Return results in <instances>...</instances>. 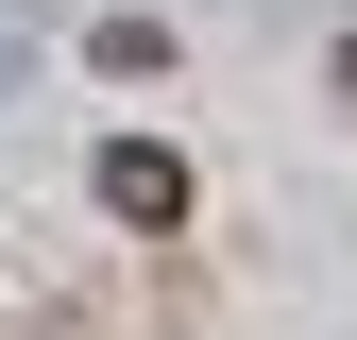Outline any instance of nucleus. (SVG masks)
I'll return each mask as SVG.
<instances>
[{
    "label": "nucleus",
    "mask_w": 357,
    "mask_h": 340,
    "mask_svg": "<svg viewBox=\"0 0 357 340\" xmlns=\"http://www.w3.org/2000/svg\"><path fill=\"white\" fill-rule=\"evenodd\" d=\"M340 102H357V52H340Z\"/></svg>",
    "instance_id": "obj_3"
},
{
    "label": "nucleus",
    "mask_w": 357,
    "mask_h": 340,
    "mask_svg": "<svg viewBox=\"0 0 357 340\" xmlns=\"http://www.w3.org/2000/svg\"><path fill=\"white\" fill-rule=\"evenodd\" d=\"M85 187H102V222H137V238L188 222V153H170V137H102V170H85Z\"/></svg>",
    "instance_id": "obj_1"
},
{
    "label": "nucleus",
    "mask_w": 357,
    "mask_h": 340,
    "mask_svg": "<svg viewBox=\"0 0 357 340\" xmlns=\"http://www.w3.org/2000/svg\"><path fill=\"white\" fill-rule=\"evenodd\" d=\"M85 68H102V85H153V68H170V17H102V34H85Z\"/></svg>",
    "instance_id": "obj_2"
}]
</instances>
